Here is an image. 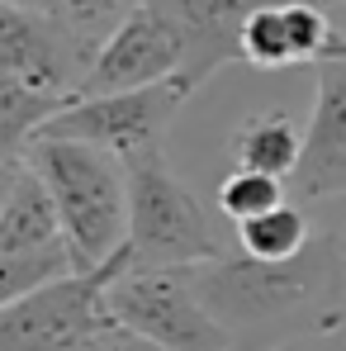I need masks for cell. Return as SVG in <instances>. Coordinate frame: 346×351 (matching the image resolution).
I'll return each instance as SVG.
<instances>
[{
    "mask_svg": "<svg viewBox=\"0 0 346 351\" xmlns=\"http://www.w3.org/2000/svg\"><path fill=\"white\" fill-rule=\"evenodd\" d=\"M195 276L237 351H280L304 337H332L346 323V261L332 228L289 261L219 256L195 266Z\"/></svg>",
    "mask_w": 346,
    "mask_h": 351,
    "instance_id": "6da1fadb",
    "label": "cell"
},
{
    "mask_svg": "<svg viewBox=\"0 0 346 351\" xmlns=\"http://www.w3.org/2000/svg\"><path fill=\"white\" fill-rule=\"evenodd\" d=\"M90 62L95 48L58 19L0 0V162L24 157L29 138L81 95Z\"/></svg>",
    "mask_w": 346,
    "mask_h": 351,
    "instance_id": "7a4b0ae2",
    "label": "cell"
},
{
    "mask_svg": "<svg viewBox=\"0 0 346 351\" xmlns=\"http://www.w3.org/2000/svg\"><path fill=\"white\" fill-rule=\"evenodd\" d=\"M24 157L53 190L66 242L81 256V271L114 261L128 247V167L100 147L66 138H34Z\"/></svg>",
    "mask_w": 346,
    "mask_h": 351,
    "instance_id": "3957f363",
    "label": "cell"
},
{
    "mask_svg": "<svg viewBox=\"0 0 346 351\" xmlns=\"http://www.w3.org/2000/svg\"><path fill=\"white\" fill-rule=\"evenodd\" d=\"M128 167V271H171L228 256L204 204L166 167V152H147Z\"/></svg>",
    "mask_w": 346,
    "mask_h": 351,
    "instance_id": "277c9868",
    "label": "cell"
},
{
    "mask_svg": "<svg viewBox=\"0 0 346 351\" xmlns=\"http://www.w3.org/2000/svg\"><path fill=\"white\" fill-rule=\"evenodd\" d=\"M128 276V247L95 271L62 276L43 290L0 304V351H76L110 328V285Z\"/></svg>",
    "mask_w": 346,
    "mask_h": 351,
    "instance_id": "5b68a950",
    "label": "cell"
},
{
    "mask_svg": "<svg viewBox=\"0 0 346 351\" xmlns=\"http://www.w3.org/2000/svg\"><path fill=\"white\" fill-rule=\"evenodd\" d=\"M110 318L162 351H237L214 308L204 304L195 266L119 276L110 285Z\"/></svg>",
    "mask_w": 346,
    "mask_h": 351,
    "instance_id": "8992f818",
    "label": "cell"
},
{
    "mask_svg": "<svg viewBox=\"0 0 346 351\" xmlns=\"http://www.w3.org/2000/svg\"><path fill=\"white\" fill-rule=\"evenodd\" d=\"M180 105H185V90L175 81L119 90V95H90V100H71L34 138H66V143L100 147L119 162H133L147 152H166V128L180 114Z\"/></svg>",
    "mask_w": 346,
    "mask_h": 351,
    "instance_id": "52a82bcc",
    "label": "cell"
},
{
    "mask_svg": "<svg viewBox=\"0 0 346 351\" xmlns=\"http://www.w3.org/2000/svg\"><path fill=\"white\" fill-rule=\"evenodd\" d=\"M180 34L175 24L162 14L157 0L138 5L114 34L100 43V53L86 71V86L76 100H90V95H119V90H143V86H162L175 81L180 71Z\"/></svg>",
    "mask_w": 346,
    "mask_h": 351,
    "instance_id": "ba28073f",
    "label": "cell"
},
{
    "mask_svg": "<svg viewBox=\"0 0 346 351\" xmlns=\"http://www.w3.org/2000/svg\"><path fill=\"white\" fill-rule=\"evenodd\" d=\"M157 5L175 24L180 48H185L175 86L185 95H195L219 66L242 62V29L271 0H157Z\"/></svg>",
    "mask_w": 346,
    "mask_h": 351,
    "instance_id": "9c48e42d",
    "label": "cell"
},
{
    "mask_svg": "<svg viewBox=\"0 0 346 351\" xmlns=\"http://www.w3.org/2000/svg\"><path fill=\"white\" fill-rule=\"evenodd\" d=\"M299 199L346 195V58L318 66V100L304 133V162L289 176Z\"/></svg>",
    "mask_w": 346,
    "mask_h": 351,
    "instance_id": "30bf717a",
    "label": "cell"
},
{
    "mask_svg": "<svg viewBox=\"0 0 346 351\" xmlns=\"http://www.w3.org/2000/svg\"><path fill=\"white\" fill-rule=\"evenodd\" d=\"M62 237L66 228H62L58 199L38 167L29 157H5L0 162V256L34 252Z\"/></svg>",
    "mask_w": 346,
    "mask_h": 351,
    "instance_id": "8fae6325",
    "label": "cell"
},
{
    "mask_svg": "<svg viewBox=\"0 0 346 351\" xmlns=\"http://www.w3.org/2000/svg\"><path fill=\"white\" fill-rule=\"evenodd\" d=\"M304 162V133L294 128V119L280 110H261L247 114L232 133V167L242 171H261V176H289Z\"/></svg>",
    "mask_w": 346,
    "mask_h": 351,
    "instance_id": "7c38bea8",
    "label": "cell"
},
{
    "mask_svg": "<svg viewBox=\"0 0 346 351\" xmlns=\"http://www.w3.org/2000/svg\"><path fill=\"white\" fill-rule=\"evenodd\" d=\"M313 237L318 233H313V223H308V214L299 204H280V209H271V214H261L251 223H237V247L251 261H289Z\"/></svg>",
    "mask_w": 346,
    "mask_h": 351,
    "instance_id": "4fadbf2b",
    "label": "cell"
},
{
    "mask_svg": "<svg viewBox=\"0 0 346 351\" xmlns=\"http://www.w3.org/2000/svg\"><path fill=\"white\" fill-rule=\"evenodd\" d=\"M5 5H24V10H38L48 19H58L66 34H76L86 48L100 53V43L147 0H5Z\"/></svg>",
    "mask_w": 346,
    "mask_h": 351,
    "instance_id": "5bb4252c",
    "label": "cell"
},
{
    "mask_svg": "<svg viewBox=\"0 0 346 351\" xmlns=\"http://www.w3.org/2000/svg\"><path fill=\"white\" fill-rule=\"evenodd\" d=\"M81 271V256L76 247L62 237L48 247H34V252H14V256H0V304H14L24 294L43 290L62 276H76Z\"/></svg>",
    "mask_w": 346,
    "mask_h": 351,
    "instance_id": "9a60e30c",
    "label": "cell"
},
{
    "mask_svg": "<svg viewBox=\"0 0 346 351\" xmlns=\"http://www.w3.org/2000/svg\"><path fill=\"white\" fill-rule=\"evenodd\" d=\"M285 190H289V180H280V176H261V171L232 167L228 180L219 185V209H223V219H232V223H251V219L289 204Z\"/></svg>",
    "mask_w": 346,
    "mask_h": 351,
    "instance_id": "2e32d148",
    "label": "cell"
},
{
    "mask_svg": "<svg viewBox=\"0 0 346 351\" xmlns=\"http://www.w3.org/2000/svg\"><path fill=\"white\" fill-rule=\"evenodd\" d=\"M76 351H162V347L147 342V337H138V332L123 328V323H110V328H100L95 337H86Z\"/></svg>",
    "mask_w": 346,
    "mask_h": 351,
    "instance_id": "e0dca14e",
    "label": "cell"
},
{
    "mask_svg": "<svg viewBox=\"0 0 346 351\" xmlns=\"http://www.w3.org/2000/svg\"><path fill=\"white\" fill-rule=\"evenodd\" d=\"M332 237H337V247H342V261H346V214L332 223Z\"/></svg>",
    "mask_w": 346,
    "mask_h": 351,
    "instance_id": "ac0fdd59",
    "label": "cell"
},
{
    "mask_svg": "<svg viewBox=\"0 0 346 351\" xmlns=\"http://www.w3.org/2000/svg\"><path fill=\"white\" fill-rule=\"evenodd\" d=\"M332 5H342V10H346V0H332Z\"/></svg>",
    "mask_w": 346,
    "mask_h": 351,
    "instance_id": "d6986e66",
    "label": "cell"
},
{
    "mask_svg": "<svg viewBox=\"0 0 346 351\" xmlns=\"http://www.w3.org/2000/svg\"><path fill=\"white\" fill-rule=\"evenodd\" d=\"M318 5H332V0H318Z\"/></svg>",
    "mask_w": 346,
    "mask_h": 351,
    "instance_id": "ffe728a7",
    "label": "cell"
}]
</instances>
